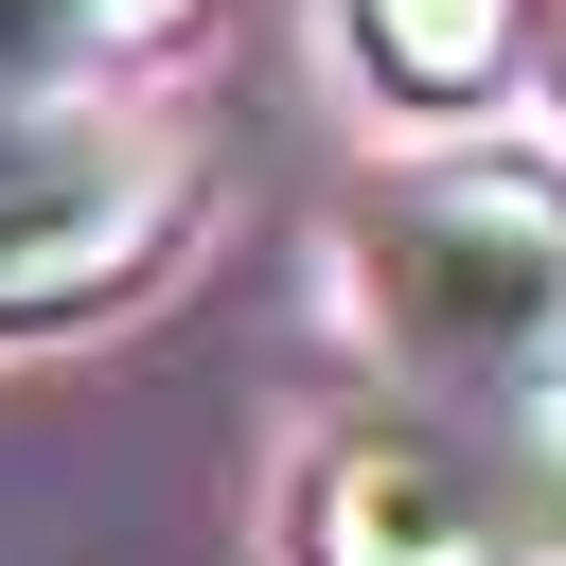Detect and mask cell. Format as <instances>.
<instances>
[{
    "instance_id": "cell-1",
    "label": "cell",
    "mask_w": 566,
    "mask_h": 566,
    "mask_svg": "<svg viewBox=\"0 0 566 566\" xmlns=\"http://www.w3.org/2000/svg\"><path fill=\"white\" fill-rule=\"evenodd\" d=\"M336 318L478 442H566V159H495V142L389 159L336 230Z\"/></svg>"
},
{
    "instance_id": "cell-2",
    "label": "cell",
    "mask_w": 566,
    "mask_h": 566,
    "mask_svg": "<svg viewBox=\"0 0 566 566\" xmlns=\"http://www.w3.org/2000/svg\"><path fill=\"white\" fill-rule=\"evenodd\" d=\"M212 230V142L159 106H35L0 142V354L106 336Z\"/></svg>"
},
{
    "instance_id": "cell-3",
    "label": "cell",
    "mask_w": 566,
    "mask_h": 566,
    "mask_svg": "<svg viewBox=\"0 0 566 566\" xmlns=\"http://www.w3.org/2000/svg\"><path fill=\"white\" fill-rule=\"evenodd\" d=\"M283 566H566V478H548V442L354 407L283 478Z\"/></svg>"
},
{
    "instance_id": "cell-4",
    "label": "cell",
    "mask_w": 566,
    "mask_h": 566,
    "mask_svg": "<svg viewBox=\"0 0 566 566\" xmlns=\"http://www.w3.org/2000/svg\"><path fill=\"white\" fill-rule=\"evenodd\" d=\"M531 35H548V0H336V53H354V88H371L389 124H478V106H513V88H531Z\"/></svg>"
},
{
    "instance_id": "cell-5",
    "label": "cell",
    "mask_w": 566,
    "mask_h": 566,
    "mask_svg": "<svg viewBox=\"0 0 566 566\" xmlns=\"http://www.w3.org/2000/svg\"><path fill=\"white\" fill-rule=\"evenodd\" d=\"M212 0H0V106H88L142 53H177Z\"/></svg>"
},
{
    "instance_id": "cell-6",
    "label": "cell",
    "mask_w": 566,
    "mask_h": 566,
    "mask_svg": "<svg viewBox=\"0 0 566 566\" xmlns=\"http://www.w3.org/2000/svg\"><path fill=\"white\" fill-rule=\"evenodd\" d=\"M531 71H548V124H566V0H548V35H531Z\"/></svg>"
},
{
    "instance_id": "cell-7",
    "label": "cell",
    "mask_w": 566,
    "mask_h": 566,
    "mask_svg": "<svg viewBox=\"0 0 566 566\" xmlns=\"http://www.w3.org/2000/svg\"><path fill=\"white\" fill-rule=\"evenodd\" d=\"M18 124H35V106H0V142H18Z\"/></svg>"
}]
</instances>
